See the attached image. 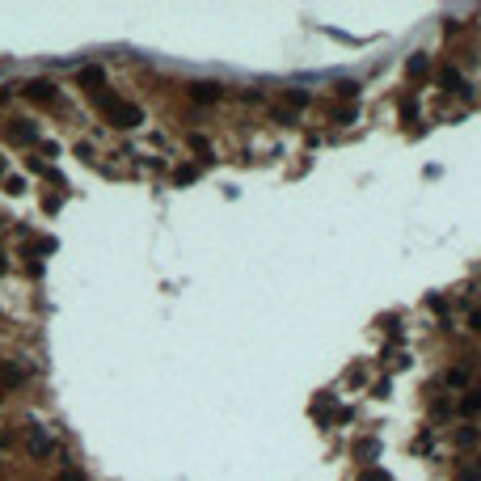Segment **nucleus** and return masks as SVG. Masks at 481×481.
Segmentation results:
<instances>
[{"label":"nucleus","instance_id":"nucleus-23","mask_svg":"<svg viewBox=\"0 0 481 481\" xmlns=\"http://www.w3.org/2000/svg\"><path fill=\"white\" fill-rule=\"evenodd\" d=\"M5 186H9V194H22V190H26V182H22V178H9Z\"/></svg>","mask_w":481,"mask_h":481},{"label":"nucleus","instance_id":"nucleus-22","mask_svg":"<svg viewBox=\"0 0 481 481\" xmlns=\"http://www.w3.org/2000/svg\"><path fill=\"white\" fill-rule=\"evenodd\" d=\"M469 330H473V334H481V308H473V312H469Z\"/></svg>","mask_w":481,"mask_h":481},{"label":"nucleus","instance_id":"nucleus-18","mask_svg":"<svg viewBox=\"0 0 481 481\" xmlns=\"http://www.w3.org/2000/svg\"><path fill=\"white\" fill-rule=\"evenodd\" d=\"M287 106H292V110H300V106H308V93H304V89H287Z\"/></svg>","mask_w":481,"mask_h":481},{"label":"nucleus","instance_id":"nucleus-7","mask_svg":"<svg viewBox=\"0 0 481 481\" xmlns=\"http://www.w3.org/2000/svg\"><path fill=\"white\" fill-rule=\"evenodd\" d=\"M9 140H13V144H38V127L26 123V119H17V123L9 127Z\"/></svg>","mask_w":481,"mask_h":481},{"label":"nucleus","instance_id":"nucleus-25","mask_svg":"<svg viewBox=\"0 0 481 481\" xmlns=\"http://www.w3.org/2000/svg\"><path fill=\"white\" fill-rule=\"evenodd\" d=\"M0 174H5V160H0Z\"/></svg>","mask_w":481,"mask_h":481},{"label":"nucleus","instance_id":"nucleus-13","mask_svg":"<svg viewBox=\"0 0 481 481\" xmlns=\"http://www.w3.org/2000/svg\"><path fill=\"white\" fill-rule=\"evenodd\" d=\"M405 72H410V76H426V72H431V56H410V60H405Z\"/></svg>","mask_w":481,"mask_h":481},{"label":"nucleus","instance_id":"nucleus-16","mask_svg":"<svg viewBox=\"0 0 481 481\" xmlns=\"http://www.w3.org/2000/svg\"><path fill=\"white\" fill-rule=\"evenodd\" d=\"M334 93H338V97H346V101H355V97H359V81H338V85H334Z\"/></svg>","mask_w":481,"mask_h":481},{"label":"nucleus","instance_id":"nucleus-5","mask_svg":"<svg viewBox=\"0 0 481 481\" xmlns=\"http://www.w3.org/2000/svg\"><path fill=\"white\" fill-rule=\"evenodd\" d=\"M456 414H460V418H477V414H481V385H473V389L456 401Z\"/></svg>","mask_w":481,"mask_h":481},{"label":"nucleus","instance_id":"nucleus-26","mask_svg":"<svg viewBox=\"0 0 481 481\" xmlns=\"http://www.w3.org/2000/svg\"><path fill=\"white\" fill-rule=\"evenodd\" d=\"M0 401H5V389H0Z\"/></svg>","mask_w":481,"mask_h":481},{"label":"nucleus","instance_id":"nucleus-9","mask_svg":"<svg viewBox=\"0 0 481 481\" xmlns=\"http://www.w3.org/2000/svg\"><path fill=\"white\" fill-rule=\"evenodd\" d=\"M444 380H448V389H469V385H473V371L456 363V367H448V376H444Z\"/></svg>","mask_w":481,"mask_h":481},{"label":"nucleus","instance_id":"nucleus-3","mask_svg":"<svg viewBox=\"0 0 481 481\" xmlns=\"http://www.w3.org/2000/svg\"><path fill=\"white\" fill-rule=\"evenodd\" d=\"M26 452H30V460H47L51 452H56V444H51L47 431H30L26 435Z\"/></svg>","mask_w":481,"mask_h":481},{"label":"nucleus","instance_id":"nucleus-8","mask_svg":"<svg viewBox=\"0 0 481 481\" xmlns=\"http://www.w3.org/2000/svg\"><path fill=\"white\" fill-rule=\"evenodd\" d=\"M452 439H456V448H460V452H473V448L481 444V431H477V426H456Z\"/></svg>","mask_w":481,"mask_h":481},{"label":"nucleus","instance_id":"nucleus-12","mask_svg":"<svg viewBox=\"0 0 481 481\" xmlns=\"http://www.w3.org/2000/svg\"><path fill=\"white\" fill-rule=\"evenodd\" d=\"M101 81H106V72H101V68H97V64H93V68H85V72H81V89H85V93H89V89H101Z\"/></svg>","mask_w":481,"mask_h":481},{"label":"nucleus","instance_id":"nucleus-1","mask_svg":"<svg viewBox=\"0 0 481 481\" xmlns=\"http://www.w3.org/2000/svg\"><path fill=\"white\" fill-rule=\"evenodd\" d=\"M106 123H110V127H119V131H135L140 123H144V110H140V106L135 101H115L110 106V115H106Z\"/></svg>","mask_w":481,"mask_h":481},{"label":"nucleus","instance_id":"nucleus-19","mask_svg":"<svg viewBox=\"0 0 481 481\" xmlns=\"http://www.w3.org/2000/svg\"><path fill=\"white\" fill-rule=\"evenodd\" d=\"M56 481H89V477H85L81 469H72V464H68V469H60V473H56Z\"/></svg>","mask_w":481,"mask_h":481},{"label":"nucleus","instance_id":"nucleus-24","mask_svg":"<svg viewBox=\"0 0 481 481\" xmlns=\"http://www.w3.org/2000/svg\"><path fill=\"white\" fill-rule=\"evenodd\" d=\"M5 271H9V262H5V253H0V279H5Z\"/></svg>","mask_w":481,"mask_h":481},{"label":"nucleus","instance_id":"nucleus-20","mask_svg":"<svg viewBox=\"0 0 481 481\" xmlns=\"http://www.w3.org/2000/svg\"><path fill=\"white\" fill-rule=\"evenodd\" d=\"M76 156H81V160H85V165H89V160H97V148H93V144L85 140V144H76Z\"/></svg>","mask_w":481,"mask_h":481},{"label":"nucleus","instance_id":"nucleus-6","mask_svg":"<svg viewBox=\"0 0 481 481\" xmlns=\"http://www.w3.org/2000/svg\"><path fill=\"white\" fill-rule=\"evenodd\" d=\"M452 481H481V452L469 456V460H460L456 473H452Z\"/></svg>","mask_w":481,"mask_h":481},{"label":"nucleus","instance_id":"nucleus-21","mask_svg":"<svg viewBox=\"0 0 481 481\" xmlns=\"http://www.w3.org/2000/svg\"><path fill=\"white\" fill-rule=\"evenodd\" d=\"M174 182H178V186H190V182H194V169H190V165H182V169L174 174Z\"/></svg>","mask_w":481,"mask_h":481},{"label":"nucleus","instance_id":"nucleus-14","mask_svg":"<svg viewBox=\"0 0 481 481\" xmlns=\"http://www.w3.org/2000/svg\"><path fill=\"white\" fill-rule=\"evenodd\" d=\"M355 456L376 460V456H380V444H376V439H359V444H355Z\"/></svg>","mask_w":481,"mask_h":481},{"label":"nucleus","instance_id":"nucleus-2","mask_svg":"<svg viewBox=\"0 0 481 481\" xmlns=\"http://www.w3.org/2000/svg\"><path fill=\"white\" fill-rule=\"evenodd\" d=\"M186 97L194 106H211V101H220L224 97V85H211V81H190L186 85Z\"/></svg>","mask_w":481,"mask_h":481},{"label":"nucleus","instance_id":"nucleus-10","mask_svg":"<svg viewBox=\"0 0 481 481\" xmlns=\"http://www.w3.org/2000/svg\"><path fill=\"white\" fill-rule=\"evenodd\" d=\"M17 385H26V371L13 367V363H5V367H0V389H17Z\"/></svg>","mask_w":481,"mask_h":481},{"label":"nucleus","instance_id":"nucleus-4","mask_svg":"<svg viewBox=\"0 0 481 481\" xmlns=\"http://www.w3.org/2000/svg\"><path fill=\"white\" fill-rule=\"evenodd\" d=\"M435 81H439V89H444V93H469L464 72H456L452 64H448V68H439V76H435Z\"/></svg>","mask_w":481,"mask_h":481},{"label":"nucleus","instance_id":"nucleus-11","mask_svg":"<svg viewBox=\"0 0 481 481\" xmlns=\"http://www.w3.org/2000/svg\"><path fill=\"white\" fill-rule=\"evenodd\" d=\"M26 97H34V101H51V97H56V85H51V81H30V85H26Z\"/></svg>","mask_w":481,"mask_h":481},{"label":"nucleus","instance_id":"nucleus-15","mask_svg":"<svg viewBox=\"0 0 481 481\" xmlns=\"http://www.w3.org/2000/svg\"><path fill=\"white\" fill-rule=\"evenodd\" d=\"M359 481H393V473H385L380 464H367V469H359Z\"/></svg>","mask_w":481,"mask_h":481},{"label":"nucleus","instance_id":"nucleus-17","mask_svg":"<svg viewBox=\"0 0 481 481\" xmlns=\"http://www.w3.org/2000/svg\"><path fill=\"white\" fill-rule=\"evenodd\" d=\"M355 119H359L355 106H334V123H355Z\"/></svg>","mask_w":481,"mask_h":481}]
</instances>
